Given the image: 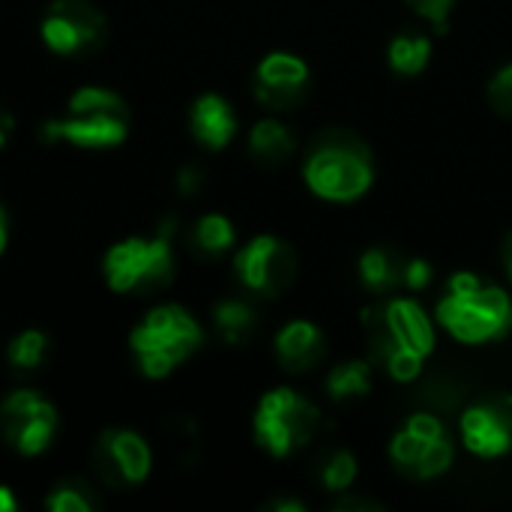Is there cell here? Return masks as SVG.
I'll return each instance as SVG.
<instances>
[{
	"instance_id": "cell-1",
	"label": "cell",
	"mask_w": 512,
	"mask_h": 512,
	"mask_svg": "<svg viewBox=\"0 0 512 512\" xmlns=\"http://www.w3.org/2000/svg\"><path fill=\"white\" fill-rule=\"evenodd\" d=\"M303 180L318 198L351 204L375 183L372 147L351 129H324L303 153Z\"/></svg>"
},
{
	"instance_id": "cell-2",
	"label": "cell",
	"mask_w": 512,
	"mask_h": 512,
	"mask_svg": "<svg viewBox=\"0 0 512 512\" xmlns=\"http://www.w3.org/2000/svg\"><path fill=\"white\" fill-rule=\"evenodd\" d=\"M204 345L201 324L177 303L150 309L129 333V351L144 378H168Z\"/></svg>"
},
{
	"instance_id": "cell-3",
	"label": "cell",
	"mask_w": 512,
	"mask_h": 512,
	"mask_svg": "<svg viewBox=\"0 0 512 512\" xmlns=\"http://www.w3.org/2000/svg\"><path fill=\"white\" fill-rule=\"evenodd\" d=\"M129 135L126 102L105 87H81L72 93L66 111L42 123L45 141H66L81 150H108Z\"/></svg>"
},
{
	"instance_id": "cell-4",
	"label": "cell",
	"mask_w": 512,
	"mask_h": 512,
	"mask_svg": "<svg viewBox=\"0 0 512 512\" xmlns=\"http://www.w3.org/2000/svg\"><path fill=\"white\" fill-rule=\"evenodd\" d=\"M174 222H162L153 237H129L105 252L102 273L117 294H153L174 282Z\"/></svg>"
},
{
	"instance_id": "cell-5",
	"label": "cell",
	"mask_w": 512,
	"mask_h": 512,
	"mask_svg": "<svg viewBox=\"0 0 512 512\" xmlns=\"http://www.w3.org/2000/svg\"><path fill=\"white\" fill-rule=\"evenodd\" d=\"M438 324L465 345L498 342L512 333V297L495 282L471 291H447L435 309Z\"/></svg>"
},
{
	"instance_id": "cell-6",
	"label": "cell",
	"mask_w": 512,
	"mask_h": 512,
	"mask_svg": "<svg viewBox=\"0 0 512 512\" xmlns=\"http://www.w3.org/2000/svg\"><path fill=\"white\" fill-rule=\"evenodd\" d=\"M255 441L276 459L303 450L321 429V411L303 393L279 387L264 393L255 408Z\"/></svg>"
},
{
	"instance_id": "cell-7",
	"label": "cell",
	"mask_w": 512,
	"mask_h": 512,
	"mask_svg": "<svg viewBox=\"0 0 512 512\" xmlns=\"http://www.w3.org/2000/svg\"><path fill=\"white\" fill-rule=\"evenodd\" d=\"M240 285L258 297H282L300 273V258L291 243L276 234H258L234 255Z\"/></svg>"
},
{
	"instance_id": "cell-8",
	"label": "cell",
	"mask_w": 512,
	"mask_h": 512,
	"mask_svg": "<svg viewBox=\"0 0 512 512\" xmlns=\"http://www.w3.org/2000/svg\"><path fill=\"white\" fill-rule=\"evenodd\" d=\"M42 42L63 57H84L108 36L105 15L90 0H54L42 15Z\"/></svg>"
},
{
	"instance_id": "cell-9",
	"label": "cell",
	"mask_w": 512,
	"mask_h": 512,
	"mask_svg": "<svg viewBox=\"0 0 512 512\" xmlns=\"http://www.w3.org/2000/svg\"><path fill=\"white\" fill-rule=\"evenodd\" d=\"M57 411L33 390H15L0 402V435L21 456H39L57 435Z\"/></svg>"
},
{
	"instance_id": "cell-10",
	"label": "cell",
	"mask_w": 512,
	"mask_h": 512,
	"mask_svg": "<svg viewBox=\"0 0 512 512\" xmlns=\"http://www.w3.org/2000/svg\"><path fill=\"white\" fill-rule=\"evenodd\" d=\"M93 468L108 489H135L150 477L153 453L138 432L108 429L93 444Z\"/></svg>"
},
{
	"instance_id": "cell-11",
	"label": "cell",
	"mask_w": 512,
	"mask_h": 512,
	"mask_svg": "<svg viewBox=\"0 0 512 512\" xmlns=\"http://www.w3.org/2000/svg\"><path fill=\"white\" fill-rule=\"evenodd\" d=\"M312 87V69L291 51H273L255 66V99L270 111H294L306 102Z\"/></svg>"
},
{
	"instance_id": "cell-12",
	"label": "cell",
	"mask_w": 512,
	"mask_h": 512,
	"mask_svg": "<svg viewBox=\"0 0 512 512\" xmlns=\"http://www.w3.org/2000/svg\"><path fill=\"white\" fill-rule=\"evenodd\" d=\"M465 447L480 459H498L512 450V396L495 393L462 414Z\"/></svg>"
},
{
	"instance_id": "cell-13",
	"label": "cell",
	"mask_w": 512,
	"mask_h": 512,
	"mask_svg": "<svg viewBox=\"0 0 512 512\" xmlns=\"http://www.w3.org/2000/svg\"><path fill=\"white\" fill-rule=\"evenodd\" d=\"M273 348H276L279 366L291 375L312 372L327 357V339H324L321 327L312 321H288L276 333Z\"/></svg>"
},
{
	"instance_id": "cell-14",
	"label": "cell",
	"mask_w": 512,
	"mask_h": 512,
	"mask_svg": "<svg viewBox=\"0 0 512 512\" xmlns=\"http://www.w3.org/2000/svg\"><path fill=\"white\" fill-rule=\"evenodd\" d=\"M381 309H384V327L399 345H405L423 357H429L435 351V324L423 312V306H417L408 297H393Z\"/></svg>"
},
{
	"instance_id": "cell-15",
	"label": "cell",
	"mask_w": 512,
	"mask_h": 512,
	"mask_svg": "<svg viewBox=\"0 0 512 512\" xmlns=\"http://www.w3.org/2000/svg\"><path fill=\"white\" fill-rule=\"evenodd\" d=\"M189 126H192V135L198 144H204L207 150H222L237 135V114L225 96L204 93L195 99V105L189 111Z\"/></svg>"
},
{
	"instance_id": "cell-16",
	"label": "cell",
	"mask_w": 512,
	"mask_h": 512,
	"mask_svg": "<svg viewBox=\"0 0 512 512\" xmlns=\"http://www.w3.org/2000/svg\"><path fill=\"white\" fill-rule=\"evenodd\" d=\"M405 261L399 249L393 246H372L360 255L357 273H360V285L375 294V297H387L393 294L402 279H405Z\"/></svg>"
},
{
	"instance_id": "cell-17",
	"label": "cell",
	"mask_w": 512,
	"mask_h": 512,
	"mask_svg": "<svg viewBox=\"0 0 512 512\" xmlns=\"http://www.w3.org/2000/svg\"><path fill=\"white\" fill-rule=\"evenodd\" d=\"M249 153L264 168H279L297 153V135L288 123L276 117H264L249 132Z\"/></svg>"
},
{
	"instance_id": "cell-18",
	"label": "cell",
	"mask_w": 512,
	"mask_h": 512,
	"mask_svg": "<svg viewBox=\"0 0 512 512\" xmlns=\"http://www.w3.org/2000/svg\"><path fill=\"white\" fill-rule=\"evenodd\" d=\"M213 327H216L222 342L246 345L258 330V312L246 300L228 297V300H219L213 306Z\"/></svg>"
},
{
	"instance_id": "cell-19",
	"label": "cell",
	"mask_w": 512,
	"mask_h": 512,
	"mask_svg": "<svg viewBox=\"0 0 512 512\" xmlns=\"http://www.w3.org/2000/svg\"><path fill=\"white\" fill-rule=\"evenodd\" d=\"M387 60H390L393 72H399L405 78L420 75L432 60V39L423 30H402L390 39Z\"/></svg>"
},
{
	"instance_id": "cell-20",
	"label": "cell",
	"mask_w": 512,
	"mask_h": 512,
	"mask_svg": "<svg viewBox=\"0 0 512 512\" xmlns=\"http://www.w3.org/2000/svg\"><path fill=\"white\" fill-rule=\"evenodd\" d=\"M327 396L333 402H354L366 399L372 393V363L369 360H348L330 369L327 381Z\"/></svg>"
},
{
	"instance_id": "cell-21",
	"label": "cell",
	"mask_w": 512,
	"mask_h": 512,
	"mask_svg": "<svg viewBox=\"0 0 512 512\" xmlns=\"http://www.w3.org/2000/svg\"><path fill=\"white\" fill-rule=\"evenodd\" d=\"M189 243L198 255L204 258H219L225 255L228 249H234L237 243V234H234V225L228 216L222 213H207L201 216L195 225H192V234H189Z\"/></svg>"
},
{
	"instance_id": "cell-22",
	"label": "cell",
	"mask_w": 512,
	"mask_h": 512,
	"mask_svg": "<svg viewBox=\"0 0 512 512\" xmlns=\"http://www.w3.org/2000/svg\"><path fill=\"white\" fill-rule=\"evenodd\" d=\"M45 354H48V336L42 330H24L6 348V360L15 372H36Z\"/></svg>"
},
{
	"instance_id": "cell-23",
	"label": "cell",
	"mask_w": 512,
	"mask_h": 512,
	"mask_svg": "<svg viewBox=\"0 0 512 512\" xmlns=\"http://www.w3.org/2000/svg\"><path fill=\"white\" fill-rule=\"evenodd\" d=\"M96 507H99V501L84 480H63L45 498V510L48 512H90Z\"/></svg>"
},
{
	"instance_id": "cell-24",
	"label": "cell",
	"mask_w": 512,
	"mask_h": 512,
	"mask_svg": "<svg viewBox=\"0 0 512 512\" xmlns=\"http://www.w3.org/2000/svg\"><path fill=\"white\" fill-rule=\"evenodd\" d=\"M321 483L327 492L342 495L357 483V459L348 450H336L321 462Z\"/></svg>"
},
{
	"instance_id": "cell-25",
	"label": "cell",
	"mask_w": 512,
	"mask_h": 512,
	"mask_svg": "<svg viewBox=\"0 0 512 512\" xmlns=\"http://www.w3.org/2000/svg\"><path fill=\"white\" fill-rule=\"evenodd\" d=\"M489 102L501 117H512V63L501 66L489 81Z\"/></svg>"
},
{
	"instance_id": "cell-26",
	"label": "cell",
	"mask_w": 512,
	"mask_h": 512,
	"mask_svg": "<svg viewBox=\"0 0 512 512\" xmlns=\"http://www.w3.org/2000/svg\"><path fill=\"white\" fill-rule=\"evenodd\" d=\"M453 3L456 0H408V6L420 18H426L435 27V33H441V36L450 30V9H453Z\"/></svg>"
},
{
	"instance_id": "cell-27",
	"label": "cell",
	"mask_w": 512,
	"mask_h": 512,
	"mask_svg": "<svg viewBox=\"0 0 512 512\" xmlns=\"http://www.w3.org/2000/svg\"><path fill=\"white\" fill-rule=\"evenodd\" d=\"M432 282H435V270H432V264L426 258H408L405 261V279H402V285L408 291H426Z\"/></svg>"
},
{
	"instance_id": "cell-28",
	"label": "cell",
	"mask_w": 512,
	"mask_h": 512,
	"mask_svg": "<svg viewBox=\"0 0 512 512\" xmlns=\"http://www.w3.org/2000/svg\"><path fill=\"white\" fill-rule=\"evenodd\" d=\"M204 189V171L198 165H183L180 174H177V192L180 195H198Z\"/></svg>"
},
{
	"instance_id": "cell-29",
	"label": "cell",
	"mask_w": 512,
	"mask_h": 512,
	"mask_svg": "<svg viewBox=\"0 0 512 512\" xmlns=\"http://www.w3.org/2000/svg\"><path fill=\"white\" fill-rule=\"evenodd\" d=\"M336 510H342V512H354V510H363V512H369V510H384V504L381 501H375V498H369V495H357V492H342L339 495V501H336Z\"/></svg>"
},
{
	"instance_id": "cell-30",
	"label": "cell",
	"mask_w": 512,
	"mask_h": 512,
	"mask_svg": "<svg viewBox=\"0 0 512 512\" xmlns=\"http://www.w3.org/2000/svg\"><path fill=\"white\" fill-rule=\"evenodd\" d=\"M264 510H273V512H306V504L303 501H297V498H276V501H270Z\"/></svg>"
},
{
	"instance_id": "cell-31",
	"label": "cell",
	"mask_w": 512,
	"mask_h": 512,
	"mask_svg": "<svg viewBox=\"0 0 512 512\" xmlns=\"http://www.w3.org/2000/svg\"><path fill=\"white\" fill-rule=\"evenodd\" d=\"M12 129H15V120H12V114L0 105V150L6 147V141H9V135H12Z\"/></svg>"
},
{
	"instance_id": "cell-32",
	"label": "cell",
	"mask_w": 512,
	"mask_h": 512,
	"mask_svg": "<svg viewBox=\"0 0 512 512\" xmlns=\"http://www.w3.org/2000/svg\"><path fill=\"white\" fill-rule=\"evenodd\" d=\"M501 261H504V270L512 282V231L504 237V246H501Z\"/></svg>"
},
{
	"instance_id": "cell-33",
	"label": "cell",
	"mask_w": 512,
	"mask_h": 512,
	"mask_svg": "<svg viewBox=\"0 0 512 512\" xmlns=\"http://www.w3.org/2000/svg\"><path fill=\"white\" fill-rule=\"evenodd\" d=\"M15 507H18L15 495L6 486H0V512H15Z\"/></svg>"
},
{
	"instance_id": "cell-34",
	"label": "cell",
	"mask_w": 512,
	"mask_h": 512,
	"mask_svg": "<svg viewBox=\"0 0 512 512\" xmlns=\"http://www.w3.org/2000/svg\"><path fill=\"white\" fill-rule=\"evenodd\" d=\"M6 243H9V231H6V213H3V207H0V255H3V249H6Z\"/></svg>"
}]
</instances>
